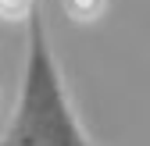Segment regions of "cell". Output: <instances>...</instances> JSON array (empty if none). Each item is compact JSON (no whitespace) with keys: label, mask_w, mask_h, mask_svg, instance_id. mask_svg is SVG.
Masks as SVG:
<instances>
[{"label":"cell","mask_w":150,"mask_h":146,"mask_svg":"<svg viewBox=\"0 0 150 146\" xmlns=\"http://www.w3.org/2000/svg\"><path fill=\"white\" fill-rule=\"evenodd\" d=\"M0 146H89L68 107L57 64L47 43L43 14L36 4L29 11V57H25L22 96H18L14 121L7 125Z\"/></svg>","instance_id":"6da1fadb"},{"label":"cell","mask_w":150,"mask_h":146,"mask_svg":"<svg viewBox=\"0 0 150 146\" xmlns=\"http://www.w3.org/2000/svg\"><path fill=\"white\" fill-rule=\"evenodd\" d=\"M104 4L107 0H64V11L75 18V22H97L104 14Z\"/></svg>","instance_id":"7a4b0ae2"},{"label":"cell","mask_w":150,"mask_h":146,"mask_svg":"<svg viewBox=\"0 0 150 146\" xmlns=\"http://www.w3.org/2000/svg\"><path fill=\"white\" fill-rule=\"evenodd\" d=\"M32 11V0H0V18H29Z\"/></svg>","instance_id":"3957f363"}]
</instances>
